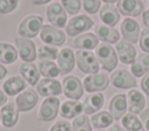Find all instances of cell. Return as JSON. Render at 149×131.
Wrapping results in <instances>:
<instances>
[{
	"label": "cell",
	"instance_id": "obj_1",
	"mask_svg": "<svg viewBox=\"0 0 149 131\" xmlns=\"http://www.w3.org/2000/svg\"><path fill=\"white\" fill-rule=\"evenodd\" d=\"M95 56L102 70L107 72H113L118 65V56L115 49L107 43H101L95 48Z\"/></svg>",
	"mask_w": 149,
	"mask_h": 131
},
{
	"label": "cell",
	"instance_id": "obj_2",
	"mask_svg": "<svg viewBox=\"0 0 149 131\" xmlns=\"http://www.w3.org/2000/svg\"><path fill=\"white\" fill-rule=\"evenodd\" d=\"M43 27V19L40 15H28L17 26L19 37L22 38H34L36 37Z\"/></svg>",
	"mask_w": 149,
	"mask_h": 131
},
{
	"label": "cell",
	"instance_id": "obj_3",
	"mask_svg": "<svg viewBox=\"0 0 149 131\" xmlns=\"http://www.w3.org/2000/svg\"><path fill=\"white\" fill-rule=\"evenodd\" d=\"M74 56H76V64L79 71H81L85 74L98 73L100 68V64L98 61L95 53L88 50H77Z\"/></svg>",
	"mask_w": 149,
	"mask_h": 131
},
{
	"label": "cell",
	"instance_id": "obj_4",
	"mask_svg": "<svg viewBox=\"0 0 149 131\" xmlns=\"http://www.w3.org/2000/svg\"><path fill=\"white\" fill-rule=\"evenodd\" d=\"M59 108H61V101L58 97L56 96L45 97L38 108L37 117L42 122H51L57 117L59 112Z\"/></svg>",
	"mask_w": 149,
	"mask_h": 131
},
{
	"label": "cell",
	"instance_id": "obj_5",
	"mask_svg": "<svg viewBox=\"0 0 149 131\" xmlns=\"http://www.w3.org/2000/svg\"><path fill=\"white\" fill-rule=\"evenodd\" d=\"M40 38L45 45L50 46H61L65 43V34L61 29L51 26V24H43Z\"/></svg>",
	"mask_w": 149,
	"mask_h": 131
},
{
	"label": "cell",
	"instance_id": "obj_6",
	"mask_svg": "<svg viewBox=\"0 0 149 131\" xmlns=\"http://www.w3.org/2000/svg\"><path fill=\"white\" fill-rule=\"evenodd\" d=\"M93 27V20L91 17H88L86 14H81L78 16H74L72 19H70V21H68L66 27H65V31L70 37L73 36H79V34L90 30Z\"/></svg>",
	"mask_w": 149,
	"mask_h": 131
},
{
	"label": "cell",
	"instance_id": "obj_7",
	"mask_svg": "<svg viewBox=\"0 0 149 131\" xmlns=\"http://www.w3.org/2000/svg\"><path fill=\"white\" fill-rule=\"evenodd\" d=\"M14 41H15L19 57L21 58L22 63H33L37 58V49L35 43L31 39L15 37Z\"/></svg>",
	"mask_w": 149,
	"mask_h": 131
},
{
	"label": "cell",
	"instance_id": "obj_8",
	"mask_svg": "<svg viewBox=\"0 0 149 131\" xmlns=\"http://www.w3.org/2000/svg\"><path fill=\"white\" fill-rule=\"evenodd\" d=\"M111 83L119 89H132L136 87V78L125 68H118L109 77Z\"/></svg>",
	"mask_w": 149,
	"mask_h": 131
},
{
	"label": "cell",
	"instance_id": "obj_9",
	"mask_svg": "<svg viewBox=\"0 0 149 131\" xmlns=\"http://www.w3.org/2000/svg\"><path fill=\"white\" fill-rule=\"evenodd\" d=\"M62 86L64 95L70 100L78 101L84 94V85L76 75H66L62 81Z\"/></svg>",
	"mask_w": 149,
	"mask_h": 131
},
{
	"label": "cell",
	"instance_id": "obj_10",
	"mask_svg": "<svg viewBox=\"0 0 149 131\" xmlns=\"http://www.w3.org/2000/svg\"><path fill=\"white\" fill-rule=\"evenodd\" d=\"M84 89L87 93H100L105 90L108 85H109V78L105 73H94V74H88L85 77L84 81Z\"/></svg>",
	"mask_w": 149,
	"mask_h": 131
},
{
	"label": "cell",
	"instance_id": "obj_11",
	"mask_svg": "<svg viewBox=\"0 0 149 131\" xmlns=\"http://www.w3.org/2000/svg\"><path fill=\"white\" fill-rule=\"evenodd\" d=\"M45 14H47V19L51 23V26H54L58 29L66 27L68 15L61 3H58V2L50 3L45 9Z\"/></svg>",
	"mask_w": 149,
	"mask_h": 131
},
{
	"label": "cell",
	"instance_id": "obj_12",
	"mask_svg": "<svg viewBox=\"0 0 149 131\" xmlns=\"http://www.w3.org/2000/svg\"><path fill=\"white\" fill-rule=\"evenodd\" d=\"M36 92L44 97H51V96H58L63 93V86L62 83L56 79L44 78L38 81L36 85Z\"/></svg>",
	"mask_w": 149,
	"mask_h": 131
},
{
	"label": "cell",
	"instance_id": "obj_13",
	"mask_svg": "<svg viewBox=\"0 0 149 131\" xmlns=\"http://www.w3.org/2000/svg\"><path fill=\"white\" fill-rule=\"evenodd\" d=\"M37 102H38V93L34 90L33 88L23 90L15 99V104L19 111H23V112L34 109Z\"/></svg>",
	"mask_w": 149,
	"mask_h": 131
},
{
	"label": "cell",
	"instance_id": "obj_14",
	"mask_svg": "<svg viewBox=\"0 0 149 131\" xmlns=\"http://www.w3.org/2000/svg\"><path fill=\"white\" fill-rule=\"evenodd\" d=\"M120 31H121V35L125 41H127L132 44L139 42L140 35H141V28H140V24L134 19L126 17L121 23Z\"/></svg>",
	"mask_w": 149,
	"mask_h": 131
},
{
	"label": "cell",
	"instance_id": "obj_15",
	"mask_svg": "<svg viewBox=\"0 0 149 131\" xmlns=\"http://www.w3.org/2000/svg\"><path fill=\"white\" fill-rule=\"evenodd\" d=\"M128 110V103H127V95L119 93L115 94L111 101H109V105H108V111L112 115V117L115 121L121 119L125 115L126 111Z\"/></svg>",
	"mask_w": 149,
	"mask_h": 131
},
{
	"label": "cell",
	"instance_id": "obj_16",
	"mask_svg": "<svg viewBox=\"0 0 149 131\" xmlns=\"http://www.w3.org/2000/svg\"><path fill=\"white\" fill-rule=\"evenodd\" d=\"M115 52L118 59L126 65H132L136 58V49L135 46L127 41H119L115 44Z\"/></svg>",
	"mask_w": 149,
	"mask_h": 131
},
{
	"label": "cell",
	"instance_id": "obj_17",
	"mask_svg": "<svg viewBox=\"0 0 149 131\" xmlns=\"http://www.w3.org/2000/svg\"><path fill=\"white\" fill-rule=\"evenodd\" d=\"M118 10L125 16L136 17L143 14L144 3L142 0H120L118 2Z\"/></svg>",
	"mask_w": 149,
	"mask_h": 131
},
{
	"label": "cell",
	"instance_id": "obj_18",
	"mask_svg": "<svg viewBox=\"0 0 149 131\" xmlns=\"http://www.w3.org/2000/svg\"><path fill=\"white\" fill-rule=\"evenodd\" d=\"M127 103H128V110L130 114L134 115H140L146 108V96L143 95V93H141L140 90L135 89H130L127 94Z\"/></svg>",
	"mask_w": 149,
	"mask_h": 131
},
{
	"label": "cell",
	"instance_id": "obj_19",
	"mask_svg": "<svg viewBox=\"0 0 149 131\" xmlns=\"http://www.w3.org/2000/svg\"><path fill=\"white\" fill-rule=\"evenodd\" d=\"M1 123L5 128H13L19 121V109L14 102H7L1 107Z\"/></svg>",
	"mask_w": 149,
	"mask_h": 131
},
{
	"label": "cell",
	"instance_id": "obj_20",
	"mask_svg": "<svg viewBox=\"0 0 149 131\" xmlns=\"http://www.w3.org/2000/svg\"><path fill=\"white\" fill-rule=\"evenodd\" d=\"M76 64V56L70 48H64L59 51L57 57V65L61 70V73L68 74L72 72Z\"/></svg>",
	"mask_w": 149,
	"mask_h": 131
},
{
	"label": "cell",
	"instance_id": "obj_21",
	"mask_svg": "<svg viewBox=\"0 0 149 131\" xmlns=\"http://www.w3.org/2000/svg\"><path fill=\"white\" fill-rule=\"evenodd\" d=\"M27 82L21 75H13L2 83V90L8 96H14L26 90Z\"/></svg>",
	"mask_w": 149,
	"mask_h": 131
},
{
	"label": "cell",
	"instance_id": "obj_22",
	"mask_svg": "<svg viewBox=\"0 0 149 131\" xmlns=\"http://www.w3.org/2000/svg\"><path fill=\"white\" fill-rule=\"evenodd\" d=\"M104 102L105 97L101 93H92L84 99L83 110L86 115H94L102 108Z\"/></svg>",
	"mask_w": 149,
	"mask_h": 131
},
{
	"label": "cell",
	"instance_id": "obj_23",
	"mask_svg": "<svg viewBox=\"0 0 149 131\" xmlns=\"http://www.w3.org/2000/svg\"><path fill=\"white\" fill-rule=\"evenodd\" d=\"M99 17L104 24L114 28L120 21V13L112 3H105L99 10Z\"/></svg>",
	"mask_w": 149,
	"mask_h": 131
},
{
	"label": "cell",
	"instance_id": "obj_24",
	"mask_svg": "<svg viewBox=\"0 0 149 131\" xmlns=\"http://www.w3.org/2000/svg\"><path fill=\"white\" fill-rule=\"evenodd\" d=\"M95 35L99 41H102V43L107 44H116L120 41V32L115 28L108 27L106 24H98L95 27Z\"/></svg>",
	"mask_w": 149,
	"mask_h": 131
},
{
	"label": "cell",
	"instance_id": "obj_25",
	"mask_svg": "<svg viewBox=\"0 0 149 131\" xmlns=\"http://www.w3.org/2000/svg\"><path fill=\"white\" fill-rule=\"evenodd\" d=\"M19 72H20V75L30 86H35L38 83L41 74L37 65H35L34 63H22L19 67Z\"/></svg>",
	"mask_w": 149,
	"mask_h": 131
},
{
	"label": "cell",
	"instance_id": "obj_26",
	"mask_svg": "<svg viewBox=\"0 0 149 131\" xmlns=\"http://www.w3.org/2000/svg\"><path fill=\"white\" fill-rule=\"evenodd\" d=\"M99 45V38L97 37L95 34L92 32H86L77 36L73 39V46L77 48L78 50H93Z\"/></svg>",
	"mask_w": 149,
	"mask_h": 131
},
{
	"label": "cell",
	"instance_id": "obj_27",
	"mask_svg": "<svg viewBox=\"0 0 149 131\" xmlns=\"http://www.w3.org/2000/svg\"><path fill=\"white\" fill-rule=\"evenodd\" d=\"M61 116L66 118V119H71L74 118L79 115H81L83 110V103H80L79 101L76 100H66L62 103L61 105Z\"/></svg>",
	"mask_w": 149,
	"mask_h": 131
},
{
	"label": "cell",
	"instance_id": "obj_28",
	"mask_svg": "<svg viewBox=\"0 0 149 131\" xmlns=\"http://www.w3.org/2000/svg\"><path fill=\"white\" fill-rule=\"evenodd\" d=\"M130 72L135 78L143 77L149 72V53H140L136 56L134 63L130 66Z\"/></svg>",
	"mask_w": 149,
	"mask_h": 131
},
{
	"label": "cell",
	"instance_id": "obj_29",
	"mask_svg": "<svg viewBox=\"0 0 149 131\" xmlns=\"http://www.w3.org/2000/svg\"><path fill=\"white\" fill-rule=\"evenodd\" d=\"M17 57H19V53L16 48H14V45L9 43L0 42V63L1 64H5V65L13 64L16 61Z\"/></svg>",
	"mask_w": 149,
	"mask_h": 131
},
{
	"label": "cell",
	"instance_id": "obj_30",
	"mask_svg": "<svg viewBox=\"0 0 149 131\" xmlns=\"http://www.w3.org/2000/svg\"><path fill=\"white\" fill-rule=\"evenodd\" d=\"M114 118L109 114V111H98L97 114L92 115L91 117V124L92 128L95 130L105 129L107 126H111Z\"/></svg>",
	"mask_w": 149,
	"mask_h": 131
},
{
	"label": "cell",
	"instance_id": "obj_31",
	"mask_svg": "<svg viewBox=\"0 0 149 131\" xmlns=\"http://www.w3.org/2000/svg\"><path fill=\"white\" fill-rule=\"evenodd\" d=\"M40 74H42L44 78H50L54 79L61 74V70L56 63L52 60H40L37 64Z\"/></svg>",
	"mask_w": 149,
	"mask_h": 131
},
{
	"label": "cell",
	"instance_id": "obj_32",
	"mask_svg": "<svg viewBox=\"0 0 149 131\" xmlns=\"http://www.w3.org/2000/svg\"><path fill=\"white\" fill-rule=\"evenodd\" d=\"M121 124L126 131H144V126L140 118L134 114H126L121 118Z\"/></svg>",
	"mask_w": 149,
	"mask_h": 131
},
{
	"label": "cell",
	"instance_id": "obj_33",
	"mask_svg": "<svg viewBox=\"0 0 149 131\" xmlns=\"http://www.w3.org/2000/svg\"><path fill=\"white\" fill-rule=\"evenodd\" d=\"M58 49L50 45H41L37 49V58L41 60H55L58 57Z\"/></svg>",
	"mask_w": 149,
	"mask_h": 131
},
{
	"label": "cell",
	"instance_id": "obj_34",
	"mask_svg": "<svg viewBox=\"0 0 149 131\" xmlns=\"http://www.w3.org/2000/svg\"><path fill=\"white\" fill-rule=\"evenodd\" d=\"M72 131H92V124H91V119H88V117L86 115H79L77 117L73 118L72 123Z\"/></svg>",
	"mask_w": 149,
	"mask_h": 131
},
{
	"label": "cell",
	"instance_id": "obj_35",
	"mask_svg": "<svg viewBox=\"0 0 149 131\" xmlns=\"http://www.w3.org/2000/svg\"><path fill=\"white\" fill-rule=\"evenodd\" d=\"M61 5L66 13L76 15L81 8V0H61Z\"/></svg>",
	"mask_w": 149,
	"mask_h": 131
},
{
	"label": "cell",
	"instance_id": "obj_36",
	"mask_svg": "<svg viewBox=\"0 0 149 131\" xmlns=\"http://www.w3.org/2000/svg\"><path fill=\"white\" fill-rule=\"evenodd\" d=\"M19 6V0H0V14H9Z\"/></svg>",
	"mask_w": 149,
	"mask_h": 131
},
{
	"label": "cell",
	"instance_id": "obj_37",
	"mask_svg": "<svg viewBox=\"0 0 149 131\" xmlns=\"http://www.w3.org/2000/svg\"><path fill=\"white\" fill-rule=\"evenodd\" d=\"M83 6L86 13L95 14L101 8V0H83Z\"/></svg>",
	"mask_w": 149,
	"mask_h": 131
},
{
	"label": "cell",
	"instance_id": "obj_38",
	"mask_svg": "<svg viewBox=\"0 0 149 131\" xmlns=\"http://www.w3.org/2000/svg\"><path fill=\"white\" fill-rule=\"evenodd\" d=\"M139 44L141 50L144 53H149V29L141 30V35L139 38Z\"/></svg>",
	"mask_w": 149,
	"mask_h": 131
},
{
	"label": "cell",
	"instance_id": "obj_39",
	"mask_svg": "<svg viewBox=\"0 0 149 131\" xmlns=\"http://www.w3.org/2000/svg\"><path fill=\"white\" fill-rule=\"evenodd\" d=\"M49 131H72V126L66 121H57Z\"/></svg>",
	"mask_w": 149,
	"mask_h": 131
},
{
	"label": "cell",
	"instance_id": "obj_40",
	"mask_svg": "<svg viewBox=\"0 0 149 131\" xmlns=\"http://www.w3.org/2000/svg\"><path fill=\"white\" fill-rule=\"evenodd\" d=\"M140 121L142 122L144 129L149 131V108H146V109L140 114Z\"/></svg>",
	"mask_w": 149,
	"mask_h": 131
},
{
	"label": "cell",
	"instance_id": "obj_41",
	"mask_svg": "<svg viewBox=\"0 0 149 131\" xmlns=\"http://www.w3.org/2000/svg\"><path fill=\"white\" fill-rule=\"evenodd\" d=\"M141 89L146 95H149V72H147L141 79Z\"/></svg>",
	"mask_w": 149,
	"mask_h": 131
},
{
	"label": "cell",
	"instance_id": "obj_42",
	"mask_svg": "<svg viewBox=\"0 0 149 131\" xmlns=\"http://www.w3.org/2000/svg\"><path fill=\"white\" fill-rule=\"evenodd\" d=\"M142 22L147 29H149V9L144 10L142 14Z\"/></svg>",
	"mask_w": 149,
	"mask_h": 131
},
{
	"label": "cell",
	"instance_id": "obj_43",
	"mask_svg": "<svg viewBox=\"0 0 149 131\" xmlns=\"http://www.w3.org/2000/svg\"><path fill=\"white\" fill-rule=\"evenodd\" d=\"M6 103H7V95L2 89H0V107L5 105Z\"/></svg>",
	"mask_w": 149,
	"mask_h": 131
},
{
	"label": "cell",
	"instance_id": "obj_44",
	"mask_svg": "<svg viewBox=\"0 0 149 131\" xmlns=\"http://www.w3.org/2000/svg\"><path fill=\"white\" fill-rule=\"evenodd\" d=\"M7 73H8L7 68L5 67V65H3V64H1V63H0V80H1V79H3V78L7 75Z\"/></svg>",
	"mask_w": 149,
	"mask_h": 131
},
{
	"label": "cell",
	"instance_id": "obj_45",
	"mask_svg": "<svg viewBox=\"0 0 149 131\" xmlns=\"http://www.w3.org/2000/svg\"><path fill=\"white\" fill-rule=\"evenodd\" d=\"M108 131H126V130H125V128H123L122 125L113 124V125H111V128H109Z\"/></svg>",
	"mask_w": 149,
	"mask_h": 131
},
{
	"label": "cell",
	"instance_id": "obj_46",
	"mask_svg": "<svg viewBox=\"0 0 149 131\" xmlns=\"http://www.w3.org/2000/svg\"><path fill=\"white\" fill-rule=\"evenodd\" d=\"M33 5H36V6H41V5H44V3H48L50 2L51 0H30Z\"/></svg>",
	"mask_w": 149,
	"mask_h": 131
},
{
	"label": "cell",
	"instance_id": "obj_47",
	"mask_svg": "<svg viewBox=\"0 0 149 131\" xmlns=\"http://www.w3.org/2000/svg\"><path fill=\"white\" fill-rule=\"evenodd\" d=\"M101 1H104L106 3H114V2H119L120 0H101Z\"/></svg>",
	"mask_w": 149,
	"mask_h": 131
},
{
	"label": "cell",
	"instance_id": "obj_48",
	"mask_svg": "<svg viewBox=\"0 0 149 131\" xmlns=\"http://www.w3.org/2000/svg\"><path fill=\"white\" fill-rule=\"evenodd\" d=\"M0 122H1V114H0Z\"/></svg>",
	"mask_w": 149,
	"mask_h": 131
},
{
	"label": "cell",
	"instance_id": "obj_49",
	"mask_svg": "<svg viewBox=\"0 0 149 131\" xmlns=\"http://www.w3.org/2000/svg\"><path fill=\"white\" fill-rule=\"evenodd\" d=\"M97 131H104V130H97Z\"/></svg>",
	"mask_w": 149,
	"mask_h": 131
}]
</instances>
